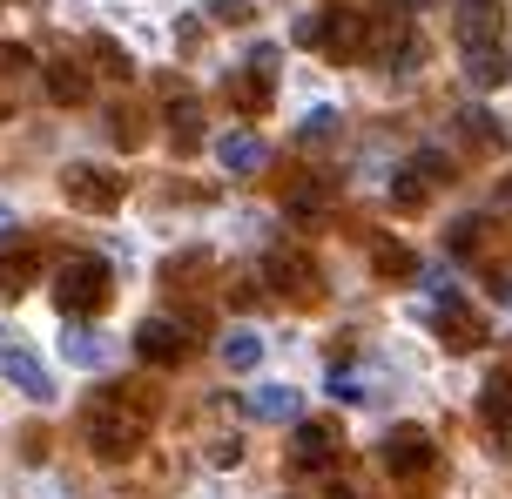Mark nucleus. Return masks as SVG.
<instances>
[{
  "label": "nucleus",
  "mask_w": 512,
  "mask_h": 499,
  "mask_svg": "<svg viewBox=\"0 0 512 499\" xmlns=\"http://www.w3.org/2000/svg\"><path fill=\"white\" fill-rule=\"evenodd\" d=\"M142 432H149V419L128 412V398H95V405H88V452L108 459V466L135 459V452H142Z\"/></svg>",
  "instance_id": "obj_1"
},
{
  "label": "nucleus",
  "mask_w": 512,
  "mask_h": 499,
  "mask_svg": "<svg viewBox=\"0 0 512 499\" xmlns=\"http://www.w3.org/2000/svg\"><path fill=\"white\" fill-rule=\"evenodd\" d=\"M108 290H115V277H108L102 257H68L61 277H54V304H61L68 317H95L108 304Z\"/></svg>",
  "instance_id": "obj_2"
},
{
  "label": "nucleus",
  "mask_w": 512,
  "mask_h": 499,
  "mask_svg": "<svg viewBox=\"0 0 512 499\" xmlns=\"http://www.w3.org/2000/svg\"><path fill=\"white\" fill-rule=\"evenodd\" d=\"M384 473L398 479V486H432L438 479V446L425 425H398L391 439H384Z\"/></svg>",
  "instance_id": "obj_3"
},
{
  "label": "nucleus",
  "mask_w": 512,
  "mask_h": 499,
  "mask_svg": "<svg viewBox=\"0 0 512 499\" xmlns=\"http://www.w3.org/2000/svg\"><path fill=\"white\" fill-rule=\"evenodd\" d=\"M61 196H68L75 210H88V216H108L115 203H122V176L102 169V162H75V169L61 176Z\"/></svg>",
  "instance_id": "obj_4"
},
{
  "label": "nucleus",
  "mask_w": 512,
  "mask_h": 499,
  "mask_svg": "<svg viewBox=\"0 0 512 499\" xmlns=\"http://www.w3.org/2000/svg\"><path fill=\"white\" fill-rule=\"evenodd\" d=\"M324 54L331 61H364L371 54V21L358 7H324Z\"/></svg>",
  "instance_id": "obj_5"
},
{
  "label": "nucleus",
  "mask_w": 512,
  "mask_h": 499,
  "mask_svg": "<svg viewBox=\"0 0 512 499\" xmlns=\"http://www.w3.org/2000/svg\"><path fill=\"white\" fill-rule=\"evenodd\" d=\"M263 284L277 290V297H297V304H310V297H317V263L310 257H297V250H270V257H263Z\"/></svg>",
  "instance_id": "obj_6"
},
{
  "label": "nucleus",
  "mask_w": 512,
  "mask_h": 499,
  "mask_svg": "<svg viewBox=\"0 0 512 499\" xmlns=\"http://www.w3.org/2000/svg\"><path fill=\"white\" fill-rule=\"evenodd\" d=\"M337 452H344V432L331 419H304L290 432V466H304V473H324Z\"/></svg>",
  "instance_id": "obj_7"
},
{
  "label": "nucleus",
  "mask_w": 512,
  "mask_h": 499,
  "mask_svg": "<svg viewBox=\"0 0 512 499\" xmlns=\"http://www.w3.org/2000/svg\"><path fill=\"white\" fill-rule=\"evenodd\" d=\"M189 344H196V324H176V317H149V324L135 331V351H142L149 365H182Z\"/></svg>",
  "instance_id": "obj_8"
},
{
  "label": "nucleus",
  "mask_w": 512,
  "mask_h": 499,
  "mask_svg": "<svg viewBox=\"0 0 512 499\" xmlns=\"http://www.w3.org/2000/svg\"><path fill=\"white\" fill-rule=\"evenodd\" d=\"M0 378H7V385H21L34 405H48V398H54V378L41 371V358H34V351H14V344H0Z\"/></svg>",
  "instance_id": "obj_9"
},
{
  "label": "nucleus",
  "mask_w": 512,
  "mask_h": 499,
  "mask_svg": "<svg viewBox=\"0 0 512 499\" xmlns=\"http://www.w3.org/2000/svg\"><path fill=\"white\" fill-rule=\"evenodd\" d=\"M216 162H223L230 176H256V169L270 162V149H263V135H250V129H230L223 142H216Z\"/></svg>",
  "instance_id": "obj_10"
},
{
  "label": "nucleus",
  "mask_w": 512,
  "mask_h": 499,
  "mask_svg": "<svg viewBox=\"0 0 512 499\" xmlns=\"http://www.w3.org/2000/svg\"><path fill=\"white\" fill-rule=\"evenodd\" d=\"M438 338L452 344V351H479V344H486V324L465 311L459 297H445V311H438Z\"/></svg>",
  "instance_id": "obj_11"
},
{
  "label": "nucleus",
  "mask_w": 512,
  "mask_h": 499,
  "mask_svg": "<svg viewBox=\"0 0 512 499\" xmlns=\"http://www.w3.org/2000/svg\"><path fill=\"white\" fill-rule=\"evenodd\" d=\"M452 34H459L465 48H472V41H499V7H492V0H459V7H452Z\"/></svg>",
  "instance_id": "obj_12"
},
{
  "label": "nucleus",
  "mask_w": 512,
  "mask_h": 499,
  "mask_svg": "<svg viewBox=\"0 0 512 499\" xmlns=\"http://www.w3.org/2000/svg\"><path fill=\"white\" fill-rule=\"evenodd\" d=\"M506 75H512V61H506L499 41H472V48H465V81H472V88H499Z\"/></svg>",
  "instance_id": "obj_13"
},
{
  "label": "nucleus",
  "mask_w": 512,
  "mask_h": 499,
  "mask_svg": "<svg viewBox=\"0 0 512 499\" xmlns=\"http://www.w3.org/2000/svg\"><path fill=\"white\" fill-rule=\"evenodd\" d=\"M41 284V257L34 250H0V297H27V290Z\"/></svg>",
  "instance_id": "obj_14"
},
{
  "label": "nucleus",
  "mask_w": 512,
  "mask_h": 499,
  "mask_svg": "<svg viewBox=\"0 0 512 499\" xmlns=\"http://www.w3.org/2000/svg\"><path fill=\"white\" fill-rule=\"evenodd\" d=\"M48 95H54L61 108L88 102V68H81V61H54V68H48Z\"/></svg>",
  "instance_id": "obj_15"
},
{
  "label": "nucleus",
  "mask_w": 512,
  "mask_h": 499,
  "mask_svg": "<svg viewBox=\"0 0 512 499\" xmlns=\"http://www.w3.org/2000/svg\"><path fill=\"white\" fill-rule=\"evenodd\" d=\"M283 210L297 216V223H324V210H331V183H297L290 196H283Z\"/></svg>",
  "instance_id": "obj_16"
},
{
  "label": "nucleus",
  "mask_w": 512,
  "mask_h": 499,
  "mask_svg": "<svg viewBox=\"0 0 512 499\" xmlns=\"http://www.w3.org/2000/svg\"><path fill=\"white\" fill-rule=\"evenodd\" d=\"M479 405H486V425H492V432H499V439H512V371H499V378H492Z\"/></svg>",
  "instance_id": "obj_17"
},
{
  "label": "nucleus",
  "mask_w": 512,
  "mask_h": 499,
  "mask_svg": "<svg viewBox=\"0 0 512 499\" xmlns=\"http://www.w3.org/2000/svg\"><path fill=\"white\" fill-rule=\"evenodd\" d=\"M169 135H176V149H196V142H203V108L189 102V95L169 102Z\"/></svg>",
  "instance_id": "obj_18"
},
{
  "label": "nucleus",
  "mask_w": 512,
  "mask_h": 499,
  "mask_svg": "<svg viewBox=\"0 0 512 499\" xmlns=\"http://www.w3.org/2000/svg\"><path fill=\"white\" fill-rule=\"evenodd\" d=\"M371 263H378V277H391V284H398V277H418V257H411L405 243H391V237L371 243Z\"/></svg>",
  "instance_id": "obj_19"
},
{
  "label": "nucleus",
  "mask_w": 512,
  "mask_h": 499,
  "mask_svg": "<svg viewBox=\"0 0 512 499\" xmlns=\"http://www.w3.org/2000/svg\"><path fill=\"white\" fill-rule=\"evenodd\" d=\"M230 102L243 108V115H263V108H270V75H230Z\"/></svg>",
  "instance_id": "obj_20"
},
{
  "label": "nucleus",
  "mask_w": 512,
  "mask_h": 499,
  "mask_svg": "<svg viewBox=\"0 0 512 499\" xmlns=\"http://www.w3.org/2000/svg\"><path fill=\"white\" fill-rule=\"evenodd\" d=\"M250 412L256 419H297V392H290V385H256Z\"/></svg>",
  "instance_id": "obj_21"
},
{
  "label": "nucleus",
  "mask_w": 512,
  "mask_h": 499,
  "mask_svg": "<svg viewBox=\"0 0 512 499\" xmlns=\"http://www.w3.org/2000/svg\"><path fill=\"white\" fill-rule=\"evenodd\" d=\"M425 196H432V183H425V176L405 162V169L391 176V203H398V210H425Z\"/></svg>",
  "instance_id": "obj_22"
},
{
  "label": "nucleus",
  "mask_w": 512,
  "mask_h": 499,
  "mask_svg": "<svg viewBox=\"0 0 512 499\" xmlns=\"http://www.w3.org/2000/svg\"><path fill=\"white\" fill-rule=\"evenodd\" d=\"M459 129H465V142H479V149H499V142H506V129L492 122L486 108H459Z\"/></svg>",
  "instance_id": "obj_23"
},
{
  "label": "nucleus",
  "mask_w": 512,
  "mask_h": 499,
  "mask_svg": "<svg viewBox=\"0 0 512 499\" xmlns=\"http://www.w3.org/2000/svg\"><path fill=\"white\" fill-rule=\"evenodd\" d=\"M256 358H263V338L256 331H230L223 338V365L230 371H256Z\"/></svg>",
  "instance_id": "obj_24"
},
{
  "label": "nucleus",
  "mask_w": 512,
  "mask_h": 499,
  "mask_svg": "<svg viewBox=\"0 0 512 499\" xmlns=\"http://www.w3.org/2000/svg\"><path fill=\"white\" fill-rule=\"evenodd\" d=\"M61 351H68L75 365H102V338H95V331H68V338H61Z\"/></svg>",
  "instance_id": "obj_25"
},
{
  "label": "nucleus",
  "mask_w": 512,
  "mask_h": 499,
  "mask_svg": "<svg viewBox=\"0 0 512 499\" xmlns=\"http://www.w3.org/2000/svg\"><path fill=\"white\" fill-rule=\"evenodd\" d=\"M108 135H115V142H122V149H135V142H142V115H135V108H115V115H108Z\"/></svg>",
  "instance_id": "obj_26"
},
{
  "label": "nucleus",
  "mask_w": 512,
  "mask_h": 499,
  "mask_svg": "<svg viewBox=\"0 0 512 499\" xmlns=\"http://www.w3.org/2000/svg\"><path fill=\"white\" fill-rule=\"evenodd\" d=\"M95 61H102V75H128V68H135L122 54V41H108V34H95Z\"/></svg>",
  "instance_id": "obj_27"
},
{
  "label": "nucleus",
  "mask_w": 512,
  "mask_h": 499,
  "mask_svg": "<svg viewBox=\"0 0 512 499\" xmlns=\"http://www.w3.org/2000/svg\"><path fill=\"white\" fill-rule=\"evenodd\" d=\"M297 135H304V142H331V135H337V108H310Z\"/></svg>",
  "instance_id": "obj_28"
},
{
  "label": "nucleus",
  "mask_w": 512,
  "mask_h": 499,
  "mask_svg": "<svg viewBox=\"0 0 512 499\" xmlns=\"http://www.w3.org/2000/svg\"><path fill=\"white\" fill-rule=\"evenodd\" d=\"M203 14L223 21V27H236V21H250V0H203Z\"/></svg>",
  "instance_id": "obj_29"
},
{
  "label": "nucleus",
  "mask_w": 512,
  "mask_h": 499,
  "mask_svg": "<svg viewBox=\"0 0 512 499\" xmlns=\"http://www.w3.org/2000/svg\"><path fill=\"white\" fill-rule=\"evenodd\" d=\"M21 68H34V54L14 48V41H0V75H21Z\"/></svg>",
  "instance_id": "obj_30"
},
{
  "label": "nucleus",
  "mask_w": 512,
  "mask_h": 499,
  "mask_svg": "<svg viewBox=\"0 0 512 499\" xmlns=\"http://www.w3.org/2000/svg\"><path fill=\"white\" fill-rule=\"evenodd\" d=\"M331 398H344V405H358V398H364V385L351 378V371H331Z\"/></svg>",
  "instance_id": "obj_31"
},
{
  "label": "nucleus",
  "mask_w": 512,
  "mask_h": 499,
  "mask_svg": "<svg viewBox=\"0 0 512 499\" xmlns=\"http://www.w3.org/2000/svg\"><path fill=\"white\" fill-rule=\"evenodd\" d=\"M297 41H304V48H324V14H304V21H297Z\"/></svg>",
  "instance_id": "obj_32"
},
{
  "label": "nucleus",
  "mask_w": 512,
  "mask_h": 499,
  "mask_svg": "<svg viewBox=\"0 0 512 499\" xmlns=\"http://www.w3.org/2000/svg\"><path fill=\"white\" fill-rule=\"evenodd\" d=\"M209 459H216V466H236V459H243V439H216Z\"/></svg>",
  "instance_id": "obj_33"
},
{
  "label": "nucleus",
  "mask_w": 512,
  "mask_h": 499,
  "mask_svg": "<svg viewBox=\"0 0 512 499\" xmlns=\"http://www.w3.org/2000/svg\"><path fill=\"white\" fill-rule=\"evenodd\" d=\"M324 499H364V493H358V486H331Z\"/></svg>",
  "instance_id": "obj_34"
},
{
  "label": "nucleus",
  "mask_w": 512,
  "mask_h": 499,
  "mask_svg": "<svg viewBox=\"0 0 512 499\" xmlns=\"http://www.w3.org/2000/svg\"><path fill=\"white\" fill-rule=\"evenodd\" d=\"M499 210H512V183H499Z\"/></svg>",
  "instance_id": "obj_35"
},
{
  "label": "nucleus",
  "mask_w": 512,
  "mask_h": 499,
  "mask_svg": "<svg viewBox=\"0 0 512 499\" xmlns=\"http://www.w3.org/2000/svg\"><path fill=\"white\" fill-rule=\"evenodd\" d=\"M7 223H14V216H7V203H0V230H7Z\"/></svg>",
  "instance_id": "obj_36"
},
{
  "label": "nucleus",
  "mask_w": 512,
  "mask_h": 499,
  "mask_svg": "<svg viewBox=\"0 0 512 499\" xmlns=\"http://www.w3.org/2000/svg\"><path fill=\"white\" fill-rule=\"evenodd\" d=\"M0 122H7V95H0Z\"/></svg>",
  "instance_id": "obj_37"
},
{
  "label": "nucleus",
  "mask_w": 512,
  "mask_h": 499,
  "mask_svg": "<svg viewBox=\"0 0 512 499\" xmlns=\"http://www.w3.org/2000/svg\"><path fill=\"white\" fill-rule=\"evenodd\" d=\"M0 344H7V331H0Z\"/></svg>",
  "instance_id": "obj_38"
}]
</instances>
